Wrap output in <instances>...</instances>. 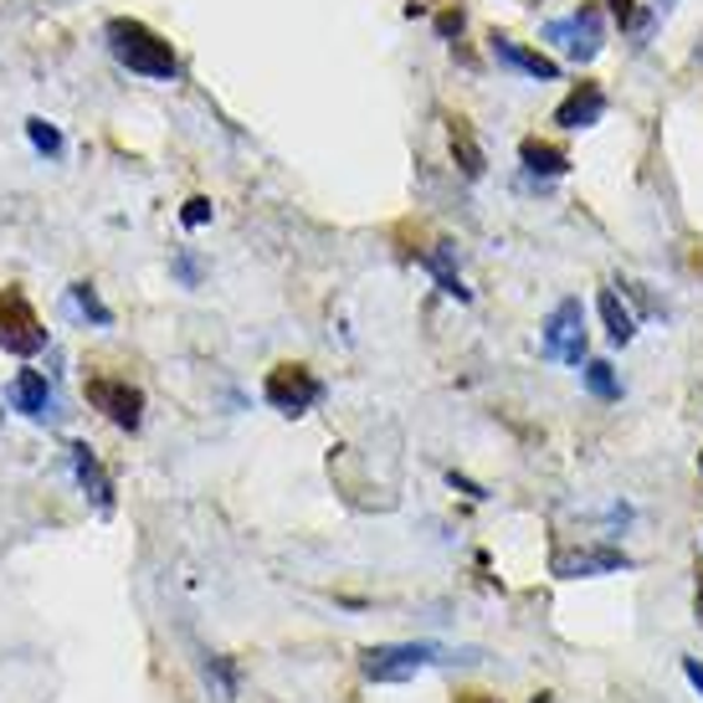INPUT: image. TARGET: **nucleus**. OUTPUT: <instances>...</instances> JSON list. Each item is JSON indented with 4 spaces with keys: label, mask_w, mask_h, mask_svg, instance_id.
Listing matches in <instances>:
<instances>
[{
    "label": "nucleus",
    "mask_w": 703,
    "mask_h": 703,
    "mask_svg": "<svg viewBox=\"0 0 703 703\" xmlns=\"http://www.w3.org/2000/svg\"><path fill=\"white\" fill-rule=\"evenodd\" d=\"M447 139H452V160H457V170H463L467 180H478L483 175V145H478V133H473V123L447 119Z\"/></svg>",
    "instance_id": "nucleus-13"
},
{
    "label": "nucleus",
    "mask_w": 703,
    "mask_h": 703,
    "mask_svg": "<svg viewBox=\"0 0 703 703\" xmlns=\"http://www.w3.org/2000/svg\"><path fill=\"white\" fill-rule=\"evenodd\" d=\"M263 396H267V406L273 412H283V416H304L308 406H319L324 400V380L308 365H273L267 370V385H263Z\"/></svg>",
    "instance_id": "nucleus-4"
},
{
    "label": "nucleus",
    "mask_w": 703,
    "mask_h": 703,
    "mask_svg": "<svg viewBox=\"0 0 703 703\" xmlns=\"http://www.w3.org/2000/svg\"><path fill=\"white\" fill-rule=\"evenodd\" d=\"M683 673H689V683L703 693V663H693V657H689V663H683Z\"/></svg>",
    "instance_id": "nucleus-25"
},
{
    "label": "nucleus",
    "mask_w": 703,
    "mask_h": 703,
    "mask_svg": "<svg viewBox=\"0 0 703 703\" xmlns=\"http://www.w3.org/2000/svg\"><path fill=\"white\" fill-rule=\"evenodd\" d=\"M457 703H504V699H493V693H478V689H467V693H457Z\"/></svg>",
    "instance_id": "nucleus-24"
},
{
    "label": "nucleus",
    "mask_w": 703,
    "mask_h": 703,
    "mask_svg": "<svg viewBox=\"0 0 703 703\" xmlns=\"http://www.w3.org/2000/svg\"><path fill=\"white\" fill-rule=\"evenodd\" d=\"M206 673H216L221 693H237V673H231V663H226V657H211V663H206Z\"/></svg>",
    "instance_id": "nucleus-21"
},
{
    "label": "nucleus",
    "mask_w": 703,
    "mask_h": 703,
    "mask_svg": "<svg viewBox=\"0 0 703 703\" xmlns=\"http://www.w3.org/2000/svg\"><path fill=\"white\" fill-rule=\"evenodd\" d=\"M539 349L549 359H565V365H581L585 359V308L581 298H560L555 314L544 319V339Z\"/></svg>",
    "instance_id": "nucleus-6"
},
{
    "label": "nucleus",
    "mask_w": 703,
    "mask_h": 703,
    "mask_svg": "<svg viewBox=\"0 0 703 703\" xmlns=\"http://www.w3.org/2000/svg\"><path fill=\"white\" fill-rule=\"evenodd\" d=\"M426 267L437 273V283H442V293H447V298H457V304H467V288H463V278L452 273V241H437V253H426Z\"/></svg>",
    "instance_id": "nucleus-16"
},
{
    "label": "nucleus",
    "mask_w": 703,
    "mask_h": 703,
    "mask_svg": "<svg viewBox=\"0 0 703 703\" xmlns=\"http://www.w3.org/2000/svg\"><path fill=\"white\" fill-rule=\"evenodd\" d=\"M67 457H72V473H78L82 493L93 498V508H98V514H108V508H113V483H108L103 463L93 457V447H88V442H72V447H67Z\"/></svg>",
    "instance_id": "nucleus-11"
},
{
    "label": "nucleus",
    "mask_w": 703,
    "mask_h": 703,
    "mask_svg": "<svg viewBox=\"0 0 703 703\" xmlns=\"http://www.w3.org/2000/svg\"><path fill=\"white\" fill-rule=\"evenodd\" d=\"M488 47H493V57H498L504 67H518V72H529V78H539V82H555V78H560V62H555V57L529 52V47H518L514 37H498V31H493Z\"/></svg>",
    "instance_id": "nucleus-12"
},
{
    "label": "nucleus",
    "mask_w": 703,
    "mask_h": 703,
    "mask_svg": "<svg viewBox=\"0 0 703 703\" xmlns=\"http://www.w3.org/2000/svg\"><path fill=\"white\" fill-rule=\"evenodd\" d=\"M606 6H611V16H616V21H622V27H637V21H642L637 0H606Z\"/></svg>",
    "instance_id": "nucleus-22"
},
{
    "label": "nucleus",
    "mask_w": 703,
    "mask_h": 703,
    "mask_svg": "<svg viewBox=\"0 0 703 703\" xmlns=\"http://www.w3.org/2000/svg\"><path fill=\"white\" fill-rule=\"evenodd\" d=\"M437 31H442V37H457V31H463V11H442L437 16Z\"/></svg>",
    "instance_id": "nucleus-23"
},
{
    "label": "nucleus",
    "mask_w": 703,
    "mask_h": 703,
    "mask_svg": "<svg viewBox=\"0 0 703 703\" xmlns=\"http://www.w3.org/2000/svg\"><path fill=\"white\" fill-rule=\"evenodd\" d=\"M693 611H699V622H703V571H699V596H693Z\"/></svg>",
    "instance_id": "nucleus-27"
},
{
    "label": "nucleus",
    "mask_w": 703,
    "mask_h": 703,
    "mask_svg": "<svg viewBox=\"0 0 703 703\" xmlns=\"http://www.w3.org/2000/svg\"><path fill=\"white\" fill-rule=\"evenodd\" d=\"M549 571L565 575V581H581V575H616V571H632V560L622 555V549H560L555 560H549Z\"/></svg>",
    "instance_id": "nucleus-8"
},
{
    "label": "nucleus",
    "mask_w": 703,
    "mask_h": 703,
    "mask_svg": "<svg viewBox=\"0 0 703 703\" xmlns=\"http://www.w3.org/2000/svg\"><path fill=\"white\" fill-rule=\"evenodd\" d=\"M67 298H72V308H78L82 319H93V324H113V308L103 304V298H98V288L93 283H72V288H67Z\"/></svg>",
    "instance_id": "nucleus-17"
},
{
    "label": "nucleus",
    "mask_w": 703,
    "mask_h": 703,
    "mask_svg": "<svg viewBox=\"0 0 703 703\" xmlns=\"http://www.w3.org/2000/svg\"><path fill=\"white\" fill-rule=\"evenodd\" d=\"M601 113H606V93H601V82H575L571 98L555 108V123H560V129H591V123H601Z\"/></svg>",
    "instance_id": "nucleus-10"
},
{
    "label": "nucleus",
    "mask_w": 703,
    "mask_h": 703,
    "mask_svg": "<svg viewBox=\"0 0 703 703\" xmlns=\"http://www.w3.org/2000/svg\"><path fill=\"white\" fill-rule=\"evenodd\" d=\"M544 41L565 47L575 62H591V57L601 52V41H606V31H601V11L596 6H581V11L565 16V21H549V27H544Z\"/></svg>",
    "instance_id": "nucleus-7"
},
{
    "label": "nucleus",
    "mask_w": 703,
    "mask_h": 703,
    "mask_svg": "<svg viewBox=\"0 0 703 703\" xmlns=\"http://www.w3.org/2000/svg\"><path fill=\"white\" fill-rule=\"evenodd\" d=\"M426 663H442L437 642H385V647H370L359 657V667H365L370 683H406V677H416Z\"/></svg>",
    "instance_id": "nucleus-2"
},
{
    "label": "nucleus",
    "mask_w": 703,
    "mask_h": 703,
    "mask_svg": "<svg viewBox=\"0 0 703 703\" xmlns=\"http://www.w3.org/2000/svg\"><path fill=\"white\" fill-rule=\"evenodd\" d=\"M0 349L6 355H21V359L47 349V329H41L37 308L27 304L21 288H0Z\"/></svg>",
    "instance_id": "nucleus-3"
},
{
    "label": "nucleus",
    "mask_w": 703,
    "mask_h": 703,
    "mask_svg": "<svg viewBox=\"0 0 703 703\" xmlns=\"http://www.w3.org/2000/svg\"><path fill=\"white\" fill-rule=\"evenodd\" d=\"M175 273H180L186 283H196V263H190V257H180V263H175Z\"/></svg>",
    "instance_id": "nucleus-26"
},
{
    "label": "nucleus",
    "mask_w": 703,
    "mask_h": 703,
    "mask_svg": "<svg viewBox=\"0 0 703 703\" xmlns=\"http://www.w3.org/2000/svg\"><path fill=\"white\" fill-rule=\"evenodd\" d=\"M585 385H591V396H601V400L622 396V385H616V375H611L606 359H591V365H585Z\"/></svg>",
    "instance_id": "nucleus-19"
},
{
    "label": "nucleus",
    "mask_w": 703,
    "mask_h": 703,
    "mask_svg": "<svg viewBox=\"0 0 703 703\" xmlns=\"http://www.w3.org/2000/svg\"><path fill=\"white\" fill-rule=\"evenodd\" d=\"M529 703H555V693H534V699Z\"/></svg>",
    "instance_id": "nucleus-28"
},
{
    "label": "nucleus",
    "mask_w": 703,
    "mask_h": 703,
    "mask_svg": "<svg viewBox=\"0 0 703 703\" xmlns=\"http://www.w3.org/2000/svg\"><path fill=\"white\" fill-rule=\"evenodd\" d=\"M82 396L93 400V412H103L113 426L123 432H139L145 426V390L129 380H113V375H88L82 380Z\"/></svg>",
    "instance_id": "nucleus-5"
},
{
    "label": "nucleus",
    "mask_w": 703,
    "mask_h": 703,
    "mask_svg": "<svg viewBox=\"0 0 703 703\" xmlns=\"http://www.w3.org/2000/svg\"><path fill=\"white\" fill-rule=\"evenodd\" d=\"M27 139L37 155H47V160L62 155V133H57V123H47V119H27Z\"/></svg>",
    "instance_id": "nucleus-18"
},
{
    "label": "nucleus",
    "mask_w": 703,
    "mask_h": 703,
    "mask_svg": "<svg viewBox=\"0 0 703 703\" xmlns=\"http://www.w3.org/2000/svg\"><path fill=\"white\" fill-rule=\"evenodd\" d=\"M699 473H703V452H699Z\"/></svg>",
    "instance_id": "nucleus-29"
},
{
    "label": "nucleus",
    "mask_w": 703,
    "mask_h": 703,
    "mask_svg": "<svg viewBox=\"0 0 703 703\" xmlns=\"http://www.w3.org/2000/svg\"><path fill=\"white\" fill-rule=\"evenodd\" d=\"M601 319H606V334L616 345H632V334H637V319H632V308L616 298V293H601Z\"/></svg>",
    "instance_id": "nucleus-15"
},
{
    "label": "nucleus",
    "mask_w": 703,
    "mask_h": 703,
    "mask_svg": "<svg viewBox=\"0 0 703 703\" xmlns=\"http://www.w3.org/2000/svg\"><path fill=\"white\" fill-rule=\"evenodd\" d=\"M180 221H186V226H206V221H211V200H206V196H190L186 211H180Z\"/></svg>",
    "instance_id": "nucleus-20"
},
{
    "label": "nucleus",
    "mask_w": 703,
    "mask_h": 703,
    "mask_svg": "<svg viewBox=\"0 0 703 703\" xmlns=\"http://www.w3.org/2000/svg\"><path fill=\"white\" fill-rule=\"evenodd\" d=\"M108 37V52L119 57L129 72H139V78H155V82H170L175 78V52H170V41L160 37V31H149L145 21H133V16H113L103 27Z\"/></svg>",
    "instance_id": "nucleus-1"
},
{
    "label": "nucleus",
    "mask_w": 703,
    "mask_h": 703,
    "mask_svg": "<svg viewBox=\"0 0 703 703\" xmlns=\"http://www.w3.org/2000/svg\"><path fill=\"white\" fill-rule=\"evenodd\" d=\"M518 160H524L529 175H565L571 170V155L560 145H549V139H524V145H518Z\"/></svg>",
    "instance_id": "nucleus-14"
},
{
    "label": "nucleus",
    "mask_w": 703,
    "mask_h": 703,
    "mask_svg": "<svg viewBox=\"0 0 703 703\" xmlns=\"http://www.w3.org/2000/svg\"><path fill=\"white\" fill-rule=\"evenodd\" d=\"M6 400H11L21 416H31V422H47V416L57 412L52 385H47V375H41V370H21V375H16L11 390H6Z\"/></svg>",
    "instance_id": "nucleus-9"
}]
</instances>
